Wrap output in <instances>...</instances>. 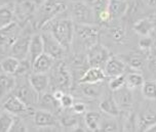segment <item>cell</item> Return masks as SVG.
<instances>
[{"label":"cell","instance_id":"1","mask_svg":"<svg viewBox=\"0 0 156 132\" xmlns=\"http://www.w3.org/2000/svg\"><path fill=\"white\" fill-rule=\"evenodd\" d=\"M42 28L45 29V31L51 32L66 51L72 48L75 24L70 18L54 19L44 25Z\"/></svg>","mask_w":156,"mask_h":132},{"label":"cell","instance_id":"2","mask_svg":"<svg viewBox=\"0 0 156 132\" xmlns=\"http://www.w3.org/2000/svg\"><path fill=\"white\" fill-rule=\"evenodd\" d=\"M100 30L94 24L78 25L75 24L73 43H77L78 47L87 51L88 49L98 44ZM72 43V44H73Z\"/></svg>","mask_w":156,"mask_h":132},{"label":"cell","instance_id":"3","mask_svg":"<svg viewBox=\"0 0 156 132\" xmlns=\"http://www.w3.org/2000/svg\"><path fill=\"white\" fill-rule=\"evenodd\" d=\"M69 12L70 19L74 22V24L90 25L97 22L94 9L85 1H71L69 4Z\"/></svg>","mask_w":156,"mask_h":132},{"label":"cell","instance_id":"4","mask_svg":"<svg viewBox=\"0 0 156 132\" xmlns=\"http://www.w3.org/2000/svg\"><path fill=\"white\" fill-rule=\"evenodd\" d=\"M51 71H52V74L49 78L52 79V82L57 89L65 90L71 86L72 74L70 69L67 67L66 64L61 62L57 65L55 64Z\"/></svg>","mask_w":156,"mask_h":132},{"label":"cell","instance_id":"5","mask_svg":"<svg viewBox=\"0 0 156 132\" xmlns=\"http://www.w3.org/2000/svg\"><path fill=\"white\" fill-rule=\"evenodd\" d=\"M86 57L90 67L104 68L107 60L111 57V53L109 49L98 43L86 51Z\"/></svg>","mask_w":156,"mask_h":132},{"label":"cell","instance_id":"6","mask_svg":"<svg viewBox=\"0 0 156 132\" xmlns=\"http://www.w3.org/2000/svg\"><path fill=\"white\" fill-rule=\"evenodd\" d=\"M43 40V48L44 53L51 56L55 59H61L65 54V49L60 43L55 40V38L52 36L51 33L48 31H45L41 33Z\"/></svg>","mask_w":156,"mask_h":132},{"label":"cell","instance_id":"7","mask_svg":"<svg viewBox=\"0 0 156 132\" xmlns=\"http://www.w3.org/2000/svg\"><path fill=\"white\" fill-rule=\"evenodd\" d=\"M13 91H15L13 94L23 100L28 107H33L38 103L39 94L33 89L31 84L29 83V80L27 83H22L21 85L16 84Z\"/></svg>","mask_w":156,"mask_h":132},{"label":"cell","instance_id":"8","mask_svg":"<svg viewBox=\"0 0 156 132\" xmlns=\"http://www.w3.org/2000/svg\"><path fill=\"white\" fill-rule=\"evenodd\" d=\"M20 35L21 28L16 22H12L3 28H0V46L3 48H9Z\"/></svg>","mask_w":156,"mask_h":132},{"label":"cell","instance_id":"9","mask_svg":"<svg viewBox=\"0 0 156 132\" xmlns=\"http://www.w3.org/2000/svg\"><path fill=\"white\" fill-rule=\"evenodd\" d=\"M35 3L31 0H16L13 4L15 20L19 23H26L35 12Z\"/></svg>","mask_w":156,"mask_h":132},{"label":"cell","instance_id":"10","mask_svg":"<svg viewBox=\"0 0 156 132\" xmlns=\"http://www.w3.org/2000/svg\"><path fill=\"white\" fill-rule=\"evenodd\" d=\"M33 121H34V124L38 127L39 131L44 128L58 127V121L57 117L51 112L46 111V110L36 111L33 116Z\"/></svg>","mask_w":156,"mask_h":132},{"label":"cell","instance_id":"11","mask_svg":"<svg viewBox=\"0 0 156 132\" xmlns=\"http://www.w3.org/2000/svg\"><path fill=\"white\" fill-rule=\"evenodd\" d=\"M112 96L114 100L116 101L117 106L120 109V112H129V109L132 108L133 103L132 89H129V87H126L124 85V86H122L119 89L112 91Z\"/></svg>","mask_w":156,"mask_h":132},{"label":"cell","instance_id":"12","mask_svg":"<svg viewBox=\"0 0 156 132\" xmlns=\"http://www.w3.org/2000/svg\"><path fill=\"white\" fill-rule=\"evenodd\" d=\"M30 38L31 36H28V35H20L18 39L9 47L10 56L16 57L20 60L28 59Z\"/></svg>","mask_w":156,"mask_h":132},{"label":"cell","instance_id":"13","mask_svg":"<svg viewBox=\"0 0 156 132\" xmlns=\"http://www.w3.org/2000/svg\"><path fill=\"white\" fill-rule=\"evenodd\" d=\"M104 72L106 77L114 78V77L123 75L126 69V64L119 57L111 56L104 66Z\"/></svg>","mask_w":156,"mask_h":132},{"label":"cell","instance_id":"14","mask_svg":"<svg viewBox=\"0 0 156 132\" xmlns=\"http://www.w3.org/2000/svg\"><path fill=\"white\" fill-rule=\"evenodd\" d=\"M28 80L29 83L31 84L33 89L38 93L39 95L42 94L46 91L48 88L49 84H51V80H49V76L47 73H31L28 76Z\"/></svg>","mask_w":156,"mask_h":132},{"label":"cell","instance_id":"15","mask_svg":"<svg viewBox=\"0 0 156 132\" xmlns=\"http://www.w3.org/2000/svg\"><path fill=\"white\" fill-rule=\"evenodd\" d=\"M3 109L5 111L16 115V116H19V115L25 114L29 110V107L22 100H20L16 95L12 94L9 95L5 100V101L3 103Z\"/></svg>","mask_w":156,"mask_h":132},{"label":"cell","instance_id":"16","mask_svg":"<svg viewBox=\"0 0 156 132\" xmlns=\"http://www.w3.org/2000/svg\"><path fill=\"white\" fill-rule=\"evenodd\" d=\"M55 63V59L43 52L32 62V71L34 73H48Z\"/></svg>","mask_w":156,"mask_h":132},{"label":"cell","instance_id":"17","mask_svg":"<svg viewBox=\"0 0 156 132\" xmlns=\"http://www.w3.org/2000/svg\"><path fill=\"white\" fill-rule=\"evenodd\" d=\"M106 79L104 69L99 67H90L80 78L78 83H99Z\"/></svg>","mask_w":156,"mask_h":132},{"label":"cell","instance_id":"18","mask_svg":"<svg viewBox=\"0 0 156 132\" xmlns=\"http://www.w3.org/2000/svg\"><path fill=\"white\" fill-rule=\"evenodd\" d=\"M43 40L41 34H37V33L33 34L30 38L29 53H28V59H30L31 64L36 57H38L41 53H43Z\"/></svg>","mask_w":156,"mask_h":132},{"label":"cell","instance_id":"19","mask_svg":"<svg viewBox=\"0 0 156 132\" xmlns=\"http://www.w3.org/2000/svg\"><path fill=\"white\" fill-rule=\"evenodd\" d=\"M16 80L13 75L3 73L0 74V100L12 92L16 88Z\"/></svg>","mask_w":156,"mask_h":132},{"label":"cell","instance_id":"20","mask_svg":"<svg viewBox=\"0 0 156 132\" xmlns=\"http://www.w3.org/2000/svg\"><path fill=\"white\" fill-rule=\"evenodd\" d=\"M81 88V92L87 98H99L103 95L104 91V84L103 82L99 83H79Z\"/></svg>","mask_w":156,"mask_h":132},{"label":"cell","instance_id":"21","mask_svg":"<svg viewBox=\"0 0 156 132\" xmlns=\"http://www.w3.org/2000/svg\"><path fill=\"white\" fill-rule=\"evenodd\" d=\"M100 110L107 116L117 117L120 114V109L117 106L116 101L114 100L112 94L107 95L103 98L102 101L100 103Z\"/></svg>","mask_w":156,"mask_h":132},{"label":"cell","instance_id":"22","mask_svg":"<svg viewBox=\"0 0 156 132\" xmlns=\"http://www.w3.org/2000/svg\"><path fill=\"white\" fill-rule=\"evenodd\" d=\"M156 125V113L146 112L136 120V131H150Z\"/></svg>","mask_w":156,"mask_h":132},{"label":"cell","instance_id":"23","mask_svg":"<svg viewBox=\"0 0 156 132\" xmlns=\"http://www.w3.org/2000/svg\"><path fill=\"white\" fill-rule=\"evenodd\" d=\"M129 0H110L109 12L112 19H119L126 15L129 9Z\"/></svg>","mask_w":156,"mask_h":132},{"label":"cell","instance_id":"24","mask_svg":"<svg viewBox=\"0 0 156 132\" xmlns=\"http://www.w3.org/2000/svg\"><path fill=\"white\" fill-rule=\"evenodd\" d=\"M133 30L140 36H150L152 31H154V23L150 18H144L136 21L133 25Z\"/></svg>","mask_w":156,"mask_h":132},{"label":"cell","instance_id":"25","mask_svg":"<svg viewBox=\"0 0 156 132\" xmlns=\"http://www.w3.org/2000/svg\"><path fill=\"white\" fill-rule=\"evenodd\" d=\"M102 118V114H100L99 112H85L84 122L86 129H88L90 131H99Z\"/></svg>","mask_w":156,"mask_h":132},{"label":"cell","instance_id":"26","mask_svg":"<svg viewBox=\"0 0 156 132\" xmlns=\"http://www.w3.org/2000/svg\"><path fill=\"white\" fill-rule=\"evenodd\" d=\"M121 59L129 67L136 71H140L144 68V56L140 53H136V52H133V53H129L126 56H122Z\"/></svg>","mask_w":156,"mask_h":132},{"label":"cell","instance_id":"27","mask_svg":"<svg viewBox=\"0 0 156 132\" xmlns=\"http://www.w3.org/2000/svg\"><path fill=\"white\" fill-rule=\"evenodd\" d=\"M20 60L15 56H7L4 59L1 60L0 63V69L3 73L9 74V75H15L16 72L18 71V68L20 66Z\"/></svg>","mask_w":156,"mask_h":132},{"label":"cell","instance_id":"28","mask_svg":"<svg viewBox=\"0 0 156 132\" xmlns=\"http://www.w3.org/2000/svg\"><path fill=\"white\" fill-rule=\"evenodd\" d=\"M40 104L41 107H43V110H46V111H55L58 107L61 108L60 103L58 100H55L54 95L49 94V93H42V94L39 95V100H38V103Z\"/></svg>","mask_w":156,"mask_h":132},{"label":"cell","instance_id":"29","mask_svg":"<svg viewBox=\"0 0 156 132\" xmlns=\"http://www.w3.org/2000/svg\"><path fill=\"white\" fill-rule=\"evenodd\" d=\"M15 22L13 5H3L0 6V28L7 26Z\"/></svg>","mask_w":156,"mask_h":132},{"label":"cell","instance_id":"30","mask_svg":"<svg viewBox=\"0 0 156 132\" xmlns=\"http://www.w3.org/2000/svg\"><path fill=\"white\" fill-rule=\"evenodd\" d=\"M144 77L140 73H129L125 77V86L129 87V89H136V88L142 87L144 83Z\"/></svg>","mask_w":156,"mask_h":132},{"label":"cell","instance_id":"31","mask_svg":"<svg viewBox=\"0 0 156 132\" xmlns=\"http://www.w3.org/2000/svg\"><path fill=\"white\" fill-rule=\"evenodd\" d=\"M108 34H109V36L111 39H112V41L118 44L123 42L125 39V36H126V34H125V29L121 25H116V26L110 27L109 30H108Z\"/></svg>","mask_w":156,"mask_h":132},{"label":"cell","instance_id":"32","mask_svg":"<svg viewBox=\"0 0 156 132\" xmlns=\"http://www.w3.org/2000/svg\"><path fill=\"white\" fill-rule=\"evenodd\" d=\"M15 117L16 115L5 111V110L4 112L0 113V132H8L10 130Z\"/></svg>","mask_w":156,"mask_h":132},{"label":"cell","instance_id":"33","mask_svg":"<svg viewBox=\"0 0 156 132\" xmlns=\"http://www.w3.org/2000/svg\"><path fill=\"white\" fill-rule=\"evenodd\" d=\"M142 93L147 100H156V82L153 80L144 81L142 85Z\"/></svg>","mask_w":156,"mask_h":132},{"label":"cell","instance_id":"34","mask_svg":"<svg viewBox=\"0 0 156 132\" xmlns=\"http://www.w3.org/2000/svg\"><path fill=\"white\" fill-rule=\"evenodd\" d=\"M118 124L116 123V121L112 119V116L110 118L108 117H103L102 122L100 125V130L99 131H119L118 130Z\"/></svg>","mask_w":156,"mask_h":132},{"label":"cell","instance_id":"35","mask_svg":"<svg viewBox=\"0 0 156 132\" xmlns=\"http://www.w3.org/2000/svg\"><path fill=\"white\" fill-rule=\"evenodd\" d=\"M111 80L109 82V88L111 91H114V90H117L119 88H121L122 86L125 85V76L124 74L120 76L114 77V78H110Z\"/></svg>","mask_w":156,"mask_h":132},{"label":"cell","instance_id":"36","mask_svg":"<svg viewBox=\"0 0 156 132\" xmlns=\"http://www.w3.org/2000/svg\"><path fill=\"white\" fill-rule=\"evenodd\" d=\"M60 106L61 108L64 109V110H71L72 106L74 104V98L73 96L71 94H69V93H64V95L62 96V98L60 100Z\"/></svg>","mask_w":156,"mask_h":132},{"label":"cell","instance_id":"37","mask_svg":"<svg viewBox=\"0 0 156 132\" xmlns=\"http://www.w3.org/2000/svg\"><path fill=\"white\" fill-rule=\"evenodd\" d=\"M9 131H13V132H25L28 131L27 126L25 125V123L22 121V119L19 116L15 117V120H13V123L12 125V128H10Z\"/></svg>","mask_w":156,"mask_h":132},{"label":"cell","instance_id":"38","mask_svg":"<svg viewBox=\"0 0 156 132\" xmlns=\"http://www.w3.org/2000/svg\"><path fill=\"white\" fill-rule=\"evenodd\" d=\"M94 9L96 15L98 12H102V10L108 9L109 8L110 0H94Z\"/></svg>","mask_w":156,"mask_h":132},{"label":"cell","instance_id":"39","mask_svg":"<svg viewBox=\"0 0 156 132\" xmlns=\"http://www.w3.org/2000/svg\"><path fill=\"white\" fill-rule=\"evenodd\" d=\"M139 46L144 50H150L152 48V38L150 36H144L139 42Z\"/></svg>","mask_w":156,"mask_h":132},{"label":"cell","instance_id":"40","mask_svg":"<svg viewBox=\"0 0 156 132\" xmlns=\"http://www.w3.org/2000/svg\"><path fill=\"white\" fill-rule=\"evenodd\" d=\"M71 111L75 113L76 115H82V114H85L86 112V104L83 103H74V104L72 106L71 108Z\"/></svg>","mask_w":156,"mask_h":132},{"label":"cell","instance_id":"41","mask_svg":"<svg viewBox=\"0 0 156 132\" xmlns=\"http://www.w3.org/2000/svg\"><path fill=\"white\" fill-rule=\"evenodd\" d=\"M148 66H149L150 71H151L153 74V76H154L156 79V56H153V57L150 59Z\"/></svg>","mask_w":156,"mask_h":132},{"label":"cell","instance_id":"42","mask_svg":"<svg viewBox=\"0 0 156 132\" xmlns=\"http://www.w3.org/2000/svg\"><path fill=\"white\" fill-rule=\"evenodd\" d=\"M64 93H65V91L62 90V89H55L54 91V93H52V95H54L55 100L60 101V100L62 98V96L64 95Z\"/></svg>","mask_w":156,"mask_h":132},{"label":"cell","instance_id":"43","mask_svg":"<svg viewBox=\"0 0 156 132\" xmlns=\"http://www.w3.org/2000/svg\"><path fill=\"white\" fill-rule=\"evenodd\" d=\"M145 2V4L147 5V6L151 7V8H155L156 9V0H143Z\"/></svg>","mask_w":156,"mask_h":132},{"label":"cell","instance_id":"44","mask_svg":"<svg viewBox=\"0 0 156 132\" xmlns=\"http://www.w3.org/2000/svg\"><path fill=\"white\" fill-rule=\"evenodd\" d=\"M153 23H154V31L156 32V19L153 20Z\"/></svg>","mask_w":156,"mask_h":132},{"label":"cell","instance_id":"45","mask_svg":"<svg viewBox=\"0 0 156 132\" xmlns=\"http://www.w3.org/2000/svg\"><path fill=\"white\" fill-rule=\"evenodd\" d=\"M87 2H94V0H86Z\"/></svg>","mask_w":156,"mask_h":132},{"label":"cell","instance_id":"46","mask_svg":"<svg viewBox=\"0 0 156 132\" xmlns=\"http://www.w3.org/2000/svg\"><path fill=\"white\" fill-rule=\"evenodd\" d=\"M38 1H42V2H45L46 0H38Z\"/></svg>","mask_w":156,"mask_h":132}]
</instances>
